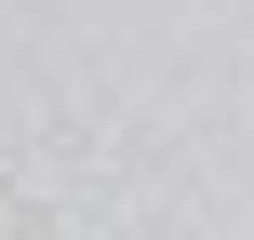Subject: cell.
Returning a JSON list of instances; mask_svg holds the SVG:
<instances>
[{
    "label": "cell",
    "instance_id": "cell-1",
    "mask_svg": "<svg viewBox=\"0 0 254 240\" xmlns=\"http://www.w3.org/2000/svg\"><path fill=\"white\" fill-rule=\"evenodd\" d=\"M13 214H27V187H13V174H0V227H13Z\"/></svg>",
    "mask_w": 254,
    "mask_h": 240
}]
</instances>
